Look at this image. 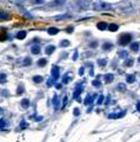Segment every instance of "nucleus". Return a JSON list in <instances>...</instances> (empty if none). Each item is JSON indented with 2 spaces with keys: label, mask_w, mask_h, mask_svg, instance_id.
<instances>
[{
  "label": "nucleus",
  "mask_w": 140,
  "mask_h": 142,
  "mask_svg": "<svg viewBox=\"0 0 140 142\" xmlns=\"http://www.w3.org/2000/svg\"><path fill=\"white\" fill-rule=\"evenodd\" d=\"M79 5L81 6V8H87L89 6V1H87V0H80V1H79Z\"/></svg>",
  "instance_id": "aec40b11"
},
{
  "label": "nucleus",
  "mask_w": 140,
  "mask_h": 142,
  "mask_svg": "<svg viewBox=\"0 0 140 142\" xmlns=\"http://www.w3.org/2000/svg\"><path fill=\"white\" fill-rule=\"evenodd\" d=\"M11 19V15L6 11H0V20H10Z\"/></svg>",
  "instance_id": "39448f33"
},
{
  "label": "nucleus",
  "mask_w": 140,
  "mask_h": 142,
  "mask_svg": "<svg viewBox=\"0 0 140 142\" xmlns=\"http://www.w3.org/2000/svg\"><path fill=\"white\" fill-rule=\"evenodd\" d=\"M136 110L138 111H140V100L138 101V104H136Z\"/></svg>",
  "instance_id": "ea45409f"
},
{
  "label": "nucleus",
  "mask_w": 140,
  "mask_h": 142,
  "mask_svg": "<svg viewBox=\"0 0 140 142\" xmlns=\"http://www.w3.org/2000/svg\"><path fill=\"white\" fill-rule=\"evenodd\" d=\"M54 51H55V46H53V45H48L46 47V53L47 54H52Z\"/></svg>",
  "instance_id": "9d476101"
},
{
  "label": "nucleus",
  "mask_w": 140,
  "mask_h": 142,
  "mask_svg": "<svg viewBox=\"0 0 140 142\" xmlns=\"http://www.w3.org/2000/svg\"><path fill=\"white\" fill-rule=\"evenodd\" d=\"M31 51H32L33 54H38V53H41V46L39 45H33L31 47Z\"/></svg>",
  "instance_id": "423d86ee"
},
{
  "label": "nucleus",
  "mask_w": 140,
  "mask_h": 142,
  "mask_svg": "<svg viewBox=\"0 0 140 142\" xmlns=\"http://www.w3.org/2000/svg\"><path fill=\"white\" fill-rule=\"evenodd\" d=\"M123 115H125V111L120 112V114H111L109 115V119H117V117H122Z\"/></svg>",
  "instance_id": "6ab92c4d"
},
{
  "label": "nucleus",
  "mask_w": 140,
  "mask_h": 142,
  "mask_svg": "<svg viewBox=\"0 0 140 142\" xmlns=\"http://www.w3.org/2000/svg\"><path fill=\"white\" fill-rule=\"evenodd\" d=\"M131 40H133V35L131 33H123L118 38V45L119 46H127V45H129L131 42Z\"/></svg>",
  "instance_id": "f03ea898"
},
{
  "label": "nucleus",
  "mask_w": 140,
  "mask_h": 142,
  "mask_svg": "<svg viewBox=\"0 0 140 142\" xmlns=\"http://www.w3.org/2000/svg\"><path fill=\"white\" fill-rule=\"evenodd\" d=\"M78 56H79V54H78V52H75V53H74V57H73V59L75 61V59L78 58Z\"/></svg>",
  "instance_id": "a19ab883"
},
{
  "label": "nucleus",
  "mask_w": 140,
  "mask_h": 142,
  "mask_svg": "<svg viewBox=\"0 0 140 142\" xmlns=\"http://www.w3.org/2000/svg\"><path fill=\"white\" fill-rule=\"evenodd\" d=\"M37 64H38V67H44V65L47 64V59H46V58H41V59L37 62Z\"/></svg>",
  "instance_id": "4be33fe9"
},
{
  "label": "nucleus",
  "mask_w": 140,
  "mask_h": 142,
  "mask_svg": "<svg viewBox=\"0 0 140 142\" xmlns=\"http://www.w3.org/2000/svg\"><path fill=\"white\" fill-rule=\"evenodd\" d=\"M31 1H32L33 5H41V4L44 3V0H31Z\"/></svg>",
  "instance_id": "c85d7f7f"
},
{
  "label": "nucleus",
  "mask_w": 140,
  "mask_h": 142,
  "mask_svg": "<svg viewBox=\"0 0 140 142\" xmlns=\"http://www.w3.org/2000/svg\"><path fill=\"white\" fill-rule=\"evenodd\" d=\"M84 70H85V68H84V67H81V68H80V72H79V74H80V76H82V74H84Z\"/></svg>",
  "instance_id": "58836bf2"
},
{
  "label": "nucleus",
  "mask_w": 140,
  "mask_h": 142,
  "mask_svg": "<svg viewBox=\"0 0 140 142\" xmlns=\"http://www.w3.org/2000/svg\"><path fill=\"white\" fill-rule=\"evenodd\" d=\"M25 90V88H23V85L22 84H20L19 85V88H17V94H22V92Z\"/></svg>",
  "instance_id": "72a5a7b5"
},
{
  "label": "nucleus",
  "mask_w": 140,
  "mask_h": 142,
  "mask_svg": "<svg viewBox=\"0 0 140 142\" xmlns=\"http://www.w3.org/2000/svg\"><path fill=\"white\" fill-rule=\"evenodd\" d=\"M26 36H27V32H26V31H20V32H17L16 38H17V40H23Z\"/></svg>",
  "instance_id": "9b49d317"
},
{
  "label": "nucleus",
  "mask_w": 140,
  "mask_h": 142,
  "mask_svg": "<svg viewBox=\"0 0 140 142\" xmlns=\"http://www.w3.org/2000/svg\"><path fill=\"white\" fill-rule=\"evenodd\" d=\"M19 1H25V0H19Z\"/></svg>",
  "instance_id": "c03bdc74"
},
{
  "label": "nucleus",
  "mask_w": 140,
  "mask_h": 142,
  "mask_svg": "<svg viewBox=\"0 0 140 142\" xmlns=\"http://www.w3.org/2000/svg\"><path fill=\"white\" fill-rule=\"evenodd\" d=\"M139 47H140L139 42H133V43L130 45V49H131V51H135V52L139 51Z\"/></svg>",
  "instance_id": "ddd939ff"
},
{
  "label": "nucleus",
  "mask_w": 140,
  "mask_h": 142,
  "mask_svg": "<svg viewBox=\"0 0 140 142\" xmlns=\"http://www.w3.org/2000/svg\"><path fill=\"white\" fill-rule=\"evenodd\" d=\"M6 79H8V76L5 73H0V84L6 83Z\"/></svg>",
  "instance_id": "f3484780"
},
{
  "label": "nucleus",
  "mask_w": 140,
  "mask_h": 142,
  "mask_svg": "<svg viewBox=\"0 0 140 142\" xmlns=\"http://www.w3.org/2000/svg\"><path fill=\"white\" fill-rule=\"evenodd\" d=\"M82 89H84L82 84H78V85H76V88H75V92H74V98H75V99H79L80 94L82 93Z\"/></svg>",
  "instance_id": "20e7f679"
},
{
  "label": "nucleus",
  "mask_w": 140,
  "mask_h": 142,
  "mask_svg": "<svg viewBox=\"0 0 140 142\" xmlns=\"http://www.w3.org/2000/svg\"><path fill=\"white\" fill-rule=\"evenodd\" d=\"M79 114H80V110H79V109H75V110H74V115H75V116H78Z\"/></svg>",
  "instance_id": "4c0bfd02"
},
{
  "label": "nucleus",
  "mask_w": 140,
  "mask_h": 142,
  "mask_svg": "<svg viewBox=\"0 0 140 142\" xmlns=\"http://www.w3.org/2000/svg\"><path fill=\"white\" fill-rule=\"evenodd\" d=\"M92 85H93V87H96V88H100V87H101V83H100V80H98V79H96V80H93V82H92Z\"/></svg>",
  "instance_id": "473e14b6"
},
{
  "label": "nucleus",
  "mask_w": 140,
  "mask_h": 142,
  "mask_svg": "<svg viewBox=\"0 0 140 142\" xmlns=\"http://www.w3.org/2000/svg\"><path fill=\"white\" fill-rule=\"evenodd\" d=\"M6 126H8V122H6L4 119H1V120H0V130H4Z\"/></svg>",
  "instance_id": "393cba45"
},
{
  "label": "nucleus",
  "mask_w": 140,
  "mask_h": 142,
  "mask_svg": "<svg viewBox=\"0 0 140 142\" xmlns=\"http://www.w3.org/2000/svg\"><path fill=\"white\" fill-rule=\"evenodd\" d=\"M21 105H22V108H28V106H30V100H28V99L21 100Z\"/></svg>",
  "instance_id": "b1692460"
},
{
  "label": "nucleus",
  "mask_w": 140,
  "mask_h": 142,
  "mask_svg": "<svg viewBox=\"0 0 140 142\" xmlns=\"http://www.w3.org/2000/svg\"><path fill=\"white\" fill-rule=\"evenodd\" d=\"M69 45H70V42H69L68 40H64V41L60 42V46H61V47H68Z\"/></svg>",
  "instance_id": "7c9ffc66"
},
{
  "label": "nucleus",
  "mask_w": 140,
  "mask_h": 142,
  "mask_svg": "<svg viewBox=\"0 0 140 142\" xmlns=\"http://www.w3.org/2000/svg\"><path fill=\"white\" fill-rule=\"evenodd\" d=\"M133 62H134L133 59H128L127 62H124V64H125L127 67H130V65H133Z\"/></svg>",
  "instance_id": "f704fd0d"
},
{
  "label": "nucleus",
  "mask_w": 140,
  "mask_h": 142,
  "mask_svg": "<svg viewBox=\"0 0 140 142\" xmlns=\"http://www.w3.org/2000/svg\"><path fill=\"white\" fill-rule=\"evenodd\" d=\"M52 77L54 80H58V78L60 77V68L58 65H53L52 67Z\"/></svg>",
  "instance_id": "7ed1b4c3"
},
{
  "label": "nucleus",
  "mask_w": 140,
  "mask_h": 142,
  "mask_svg": "<svg viewBox=\"0 0 140 142\" xmlns=\"http://www.w3.org/2000/svg\"><path fill=\"white\" fill-rule=\"evenodd\" d=\"M20 127H21V128H26V127H27V122L22 121V122H21V125H20Z\"/></svg>",
  "instance_id": "e433bc0d"
},
{
  "label": "nucleus",
  "mask_w": 140,
  "mask_h": 142,
  "mask_svg": "<svg viewBox=\"0 0 140 142\" xmlns=\"http://www.w3.org/2000/svg\"><path fill=\"white\" fill-rule=\"evenodd\" d=\"M138 61H139V62H140V57H139V58H138Z\"/></svg>",
  "instance_id": "37998d69"
},
{
  "label": "nucleus",
  "mask_w": 140,
  "mask_h": 142,
  "mask_svg": "<svg viewBox=\"0 0 140 142\" xmlns=\"http://www.w3.org/2000/svg\"><path fill=\"white\" fill-rule=\"evenodd\" d=\"M106 64H107V59H98V65L103 67V65H106Z\"/></svg>",
  "instance_id": "2f4dec72"
},
{
  "label": "nucleus",
  "mask_w": 140,
  "mask_h": 142,
  "mask_svg": "<svg viewBox=\"0 0 140 142\" xmlns=\"http://www.w3.org/2000/svg\"><path fill=\"white\" fill-rule=\"evenodd\" d=\"M127 82H128V83H134V82H135V76H134V74L128 76V77H127Z\"/></svg>",
  "instance_id": "a878e982"
},
{
  "label": "nucleus",
  "mask_w": 140,
  "mask_h": 142,
  "mask_svg": "<svg viewBox=\"0 0 140 142\" xmlns=\"http://www.w3.org/2000/svg\"><path fill=\"white\" fill-rule=\"evenodd\" d=\"M66 101H68V98H66V96H64V103H63V106L66 104Z\"/></svg>",
  "instance_id": "79ce46f5"
},
{
  "label": "nucleus",
  "mask_w": 140,
  "mask_h": 142,
  "mask_svg": "<svg viewBox=\"0 0 140 142\" xmlns=\"http://www.w3.org/2000/svg\"><path fill=\"white\" fill-rule=\"evenodd\" d=\"M118 56H119L120 58H125V57L128 56V53H127V51H119Z\"/></svg>",
  "instance_id": "c756f323"
},
{
  "label": "nucleus",
  "mask_w": 140,
  "mask_h": 142,
  "mask_svg": "<svg viewBox=\"0 0 140 142\" xmlns=\"http://www.w3.org/2000/svg\"><path fill=\"white\" fill-rule=\"evenodd\" d=\"M93 98H95V95H87V98L85 99V105H91L93 101Z\"/></svg>",
  "instance_id": "4468645a"
},
{
  "label": "nucleus",
  "mask_w": 140,
  "mask_h": 142,
  "mask_svg": "<svg viewBox=\"0 0 140 142\" xmlns=\"http://www.w3.org/2000/svg\"><path fill=\"white\" fill-rule=\"evenodd\" d=\"M33 82L37 83V84H38V83H42V82H43V77H41V76H35V77H33Z\"/></svg>",
  "instance_id": "5701e85b"
},
{
  "label": "nucleus",
  "mask_w": 140,
  "mask_h": 142,
  "mask_svg": "<svg viewBox=\"0 0 140 142\" xmlns=\"http://www.w3.org/2000/svg\"><path fill=\"white\" fill-rule=\"evenodd\" d=\"M31 62H32V61H31V58H30V57H26V58L23 59L22 64H23V65H30V64H31Z\"/></svg>",
  "instance_id": "cd10ccee"
},
{
  "label": "nucleus",
  "mask_w": 140,
  "mask_h": 142,
  "mask_svg": "<svg viewBox=\"0 0 140 142\" xmlns=\"http://www.w3.org/2000/svg\"><path fill=\"white\" fill-rule=\"evenodd\" d=\"M108 30L114 32V31L118 30V25H117V24H111V25H108Z\"/></svg>",
  "instance_id": "412c9836"
},
{
  "label": "nucleus",
  "mask_w": 140,
  "mask_h": 142,
  "mask_svg": "<svg viewBox=\"0 0 140 142\" xmlns=\"http://www.w3.org/2000/svg\"><path fill=\"white\" fill-rule=\"evenodd\" d=\"M66 3V0H53V5L55 6H61Z\"/></svg>",
  "instance_id": "dca6fc26"
},
{
  "label": "nucleus",
  "mask_w": 140,
  "mask_h": 142,
  "mask_svg": "<svg viewBox=\"0 0 140 142\" xmlns=\"http://www.w3.org/2000/svg\"><path fill=\"white\" fill-rule=\"evenodd\" d=\"M93 10L96 11H106V10H111L113 6L109 3H105V1H95L92 5Z\"/></svg>",
  "instance_id": "f257e3e1"
},
{
  "label": "nucleus",
  "mask_w": 140,
  "mask_h": 142,
  "mask_svg": "<svg viewBox=\"0 0 140 142\" xmlns=\"http://www.w3.org/2000/svg\"><path fill=\"white\" fill-rule=\"evenodd\" d=\"M112 47H113V43H112V42H105L103 46H102V48H103L106 52H107V51H111Z\"/></svg>",
  "instance_id": "1a4fd4ad"
},
{
  "label": "nucleus",
  "mask_w": 140,
  "mask_h": 142,
  "mask_svg": "<svg viewBox=\"0 0 140 142\" xmlns=\"http://www.w3.org/2000/svg\"><path fill=\"white\" fill-rule=\"evenodd\" d=\"M70 79H71V73H66V74L63 77V83L66 84V83L70 82Z\"/></svg>",
  "instance_id": "f8f14e48"
},
{
  "label": "nucleus",
  "mask_w": 140,
  "mask_h": 142,
  "mask_svg": "<svg viewBox=\"0 0 140 142\" xmlns=\"http://www.w3.org/2000/svg\"><path fill=\"white\" fill-rule=\"evenodd\" d=\"M102 103H103V96L100 95V98H98V100H97V104L100 105V104H102Z\"/></svg>",
  "instance_id": "c9c22d12"
},
{
  "label": "nucleus",
  "mask_w": 140,
  "mask_h": 142,
  "mask_svg": "<svg viewBox=\"0 0 140 142\" xmlns=\"http://www.w3.org/2000/svg\"><path fill=\"white\" fill-rule=\"evenodd\" d=\"M103 79H105V82H106V83H111V82H113V79H114V76H113L112 73H108V74H105Z\"/></svg>",
  "instance_id": "0eeeda50"
},
{
  "label": "nucleus",
  "mask_w": 140,
  "mask_h": 142,
  "mask_svg": "<svg viewBox=\"0 0 140 142\" xmlns=\"http://www.w3.org/2000/svg\"><path fill=\"white\" fill-rule=\"evenodd\" d=\"M53 105H54V108H55V110L59 108V98H58V95L55 94L54 96H53Z\"/></svg>",
  "instance_id": "2eb2a0df"
},
{
  "label": "nucleus",
  "mask_w": 140,
  "mask_h": 142,
  "mask_svg": "<svg viewBox=\"0 0 140 142\" xmlns=\"http://www.w3.org/2000/svg\"><path fill=\"white\" fill-rule=\"evenodd\" d=\"M59 32V30L57 29V27H50V29H48V33L49 35H57Z\"/></svg>",
  "instance_id": "a211bd4d"
},
{
  "label": "nucleus",
  "mask_w": 140,
  "mask_h": 142,
  "mask_svg": "<svg viewBox=\"0 0 140 142\" xmlns=\"http://www.w3.org/2000/svg\"><path fill=\"white\" fill-rule=\"evenodd\" d=\"M97 29L103 31V30L108 29V24H107V22H103V21H101V22H98V24H97Z\"/></svg>",
  "instance_id": "6e6552de"
},
{
  "label": "nucleus",
  "mask_w": 140,
  "mask_h": 142,
  "mask_svg": "<svg viewBox=\"0 0 140 142\" xmlns=\"http://www.w3.org/2000/svg\"><path fill=\"white\" fill-rule=\"evenodd\" d=\"M117 89L119 90V92H125V84H123V83H120V84H118L117 85Z\"/></svg>",
  "instance_id": "bb28decb"
}]
</instances>
